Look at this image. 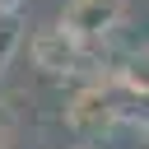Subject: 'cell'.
Wrapping results in <instances>:
<instances>
[{
	"instance_id": "1",
	"label": "cell",
	"mask_w": 149,
	"mask_h": 149,
	"mask_svg": "<svg viewBox=\"0 0 149 149\" xmlns=\"http://www.w3.org/2000/svg\"><path fill=\"white\" fill-rule=\"evenodd\" d=\"M112 19H116V0H79V5L65 14V23H70L74 33H102Z\"/></svg>"
},
{
	"instance_id": "2",
	"label": "cell",
	"mask_w": 149,
	"mask_h": 149,
	"mask_svg": "<svg viewBox=\"0 0 149 149\" xmlns=\"http://www.w3.org/2000/svg\"><path fill=\"white\" fill-rule=\"evenodd\" d=\"M107 121H112V112H107V102H102L98 93H84V98L70 107V126H74L79 135H98Z\"/></svg>"
},
{
	"instance_id": "3",
	"label": "cell",
	"mask_w": 149,
	"mask_h": 149,
	"mask_svg": "<svg viewBox=\"0 0 149 149\" xmlns=\"http://www.w3.org/2000/svg\"><path fill=\"white\" fill-rule=\"evenodd\" d=\"M33 56H37L42 70H65V65L74 61V42H70L65 33H47V37H37Z\"/></svg>"
},
{
	"instance_id": "4",
	"label": "cell",
	"mask_w": 149,
	"mask_h": 149,
	"mask_svg": "<svg viewBox=\"0 0 149 149\" xmlns=\"http://www.w3.org/2000/svg\"><path fill=\"white\" fill-rule=\"evenodd\" d=\"M0 149H9V130L5 126H0Z\"/></svg>"
},
{
	"instance_id": "5",
	"label": "cell",
	"mask_w": 149,
	"mask_h": 149,
	"mask_svg": "<svg viewBox=\"0 0 149 149\" xmlns=\"http://www.w3.org/2000/svg\"><path fill=\"white\" fill-rule=\"evenodd\" d=\"M84 149H88V144H84Z\"/></svg>"
}]
</instances>
